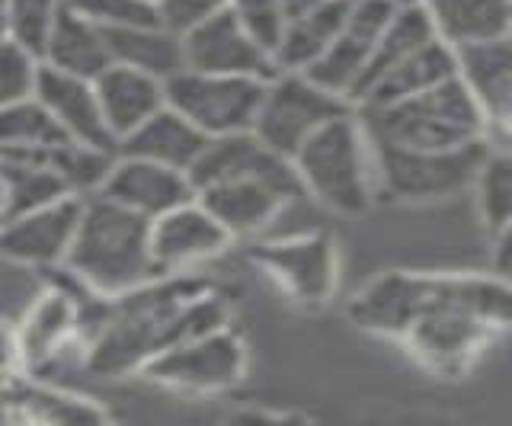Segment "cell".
<instances>
[{"label": "cell", "mask_w": 512, "mask_h": 426, "mask_svg": "<svg viewBox=\"0 0 512 426\" xmlns=\"http://www.w3.org/2000/svg\"><path fill=\"white\" fill-rule=\"evenodd\" d=\"M352 321L394 337L436 375H464L512 330V282L503 276L388 273L352 298Z\"/></svg>", "instance_id": "obj_1"}, {"label": "cell", "mask_w": 512, "mask_h": 426, "mask_svg": "<svg viewBox=\"0 0 512 426\" xmlns=\"http://www.w3.org/2000/svg\"><path fill=\"white\" fill-rule=\"evenodd\" d=\"M228 324V305L196 273L157 276L119 298H93V321L84 314L87 369L116 378L144 372L170 346Z\"/></svg>", "instance_id": "obj_2"}, {"label": "cell", "mask_w": 512, "mask_h": 426, "mask_svg": "<svg viewBox=\"0 0 512 426\" xmlns=\"http://www.w3.org/2000/svg\"><path fill=\"white\" fill-rule=\"evenodd\" d=\"M80 289L119 298L157 279L151 250V222L103 193L84 196L71 254L61 266Z\"/></svg>", "instance_id": "obj_3"}, {"label": "cell", "mask_w": 512, "mask_h": 426, "mask_svg": "<svg viewBox=\"0 0 512 426\" xmlns=\"http://www.w3.org/2000/svg\"><path fill=\"white\" fill-rule=\"evenodd\" d=\"M295 173L314 205L336 215H362L378 199L375 148L359 109L336 116L292 157Z\"/></svg>", "instance_id": "obj_4"}, {"label": "cell", "mask_w": 512, "mask_h": 426, "mask_svg": "<svg viewBox=\"0 0 512 426\" xmlns=\"http://www.w3.org/2000/svg\"><path fill=\"white\" fill-rule=\"evenodd\" d=\"M368 135L404 148H464L490 138V125L464 77L429 87L391 106L359 109Z\"/></svg>", "instance_id": "obj_5"}, {"label": "cell", "mask_w": 512, "mask_h": 426, "mask_svg": "<svg viewBox=\"0 0 512 426\" xmlns=\"http://www.w3.org/2000/svg\"><path fill=\"white\" fill-rule=\"evenodd\" d=\"M375 183L378 199L400 205L445 202L468 193L490 154V138L464 148H404L375 141Z\"/></svg>", "instance_id": "obj_6"}, {"label": "cell", "mask_w": 512, "mask_h": 426, "mask_svg": "<svg viewBox=\"0 0 512 426\" xmlns=\"http://www.w3.org/2000/svg\"><path fill=\"white\" fill-rule=\"evenodd\" d=\"M356 109L340 93L317 84L304 71H276L263 87V100L256 109L253 132L282 157H295L298 148L314 132L324 129L336 116Z\"/></svg>", "instance_id": "obj_7"}, {"label": "cell", "mask_w": 512, "mask_h": 426, "mask_svg": "<svg viewBox=\"0 0 512 426\" xmlns=\"http://www.w3.org/2000/svg\"><path fill=\"white\" fill-rule=\"evenodd\" d=\"M250 260L304 308L330 305L340 286V250L324 228L250 241Z\"/></svg>", "instance_id": "obj_8"}, {"label": "cell", "mask_w": 512, "mask_h": 426, "mask_svg": "<svg viewBox=\"0 0 512 426\" xmlns=\"http://www.w3.org/2000/svg\"><path fill=\"white\" fill-rule=\"evenodd\" d=\"M148 382L186 391V394H215L244 382L247 375V346L228 324L189 337L154 356L141 372Z\"/></svg>", "instance_id": "obj_9"}, {"label": "cell", "mask_w": 512, "mask_h": 426, "mask_svg": "<svg viewBox=\"0 0 512 426\" xmlns=\"http://www.w3.org/2000/svg\"><path fill=\"white\" fill-rule=\"evenodd\" d=\"M266 81L234 74H208L183 68L167 81V103L202 129L208 138L250 132Z\"/></svg>", "instance_id": "obj_10"}, {"label": "cell", "mask_w": 512, "mask_h": 426, "mask_svg": "<svg viewBox=\"0 0 512 426\" xmlns=\"http://www.w3.org/2000/svg\"><path fill=\"white\" fill-rule=\"evenodd\" d=\"M397 4L400 0H352L340 36L330 42V49L304 74H311L317 84H324L327 90L340 93L352 103Z\"/></svg>", "instance_id": "obj_11"}, {"label": "cell", "mask_w": 512, "mask_h": 426, "mask_svg": "<svg viewBox=\"0 0 512 426\" xmlns=\"http://www.w3.org/2000/svg\"><path fill=\"white\" fill-rule=\"evenodd\" d=\"M186 68L208 71V74H234V77H256L269 81L279 71L276 55L256 39L244 20L234 10H224L218 17L199 23L183 36Z\"/></svg>", "instance_id": "obj_12"}, {"label": "cell", "mask_w": 512, "mask_h": 426, "mask_svg": "<svg viewBox=\"0 0 512 426\" xmlns=\"http://www.w3.org/2000/svg\"><path fill=\"white\" fill-rule=\"evenodd\" d=\"M231 244L234 238L199 202V196L151 222V250L160 276L196 273L208 260L221 257Z\"/></svg>", "instance_id": "obj_13"}, {"label": "cell", "mask_w": 512, "mask_h": 426, "mask_svg": "<svg viewBox=\"0 0 512 426\" xmlns=\"http://www.w3.org/2000/svg\"><path fill=\"white\" fill-rule=\"evenodd\" d=\"M84 196H68L52 205L0 222V257L36 270H61L71 254L80 225Z\"/></svg>", "instance_id": "obj_14"}, {"label": "cell", "mask_w": 512, "mask_h": 426, "mask_svg": "<svg viewBox=\"0 0 512 426\" xmlns=\"http://www.w3.org/2000/svg\"><path fill=\"white\" fill-rule=\"evenodd\" d=\"M16 334H20L26 372H39L45 366H52L74 343H84L87 350L84 302L64 286L45 289L26 311V318L16 324Z\"/></svg>", "instance_id": "obj_15"}, {"label": "cell", "mask_w": 512, "mask_h": 426, "mask_svg": "<svg viewBox=\"0 0 512 426\" xmlns=\"http://www.w3.org/2000/svg\"><path fill=\"white\" fill-rule=\"evenodd\" d=\"M100 193L125 205L128 212L154 222V218L167 215L176 205L196 199V186H192V177L186 170L164 167L132 154H116V164H112Z\"/></svg>", "instance_id": "obj_16"}, {"label": "cell", "mask_w": 512, "mask_h": 426, "mask_svg": "<svg viewBox=\"0 0 512 426\" xmlns=\"http://www.w3.org/2000/svg\"><path fill=\"white\" fill-rule=\"evenodd\" d=\"M36 100L48 109V113H52L58 129L71 141L93 145V148H106V151H119V141L112 138L106 116H103L100 93H96V84L87 81V77L55 71L42 61Z\"/></svg>", "instance_id": "obj_17"}, {"label": "cell", "mask_w": 512, "mask_h": 426, "mask_svg": "<svg viewBox=\"0 0 512 426\" xmlns=\"http://www.w3.org/2000/svg\"><path fill=\"white\" fill-rule=\"evenodd\" d=\"M458 74L484 109L490 135L512 141V36L461 49Z\"/></svg>", "instance_id": "obj_18"}, {"label": "cell", "mask_w": 512, "mask_h": 426, "mask_svg": "<svg viewBox=\"0 0 512 426\" xmlns=\"http://www.w3.org/2000/svg\"><path fill=\"white\" fill-rule=\"evenodd\" d=\"M93 84L100 93L106 125L116 141L128 138L138 125H144L167 106V81L128 65H109Z\"/></svg>", "instance_id": "obj_19"}, {"label": "cell", "mask_w": 512, "mask_h": 426, "mask_svg": "<svg viewBox=\"0 0 512 426\" xmlns=\"http://www.w3.org/2000/svg\"><path fill=\"white\" fill-rule=\"evenodd\" d=\"M208 138L202 129H196L180 109H173L170 103L154 113L144 125L119 141V154H132V157H144V161L164 164V167H176V170H192L196 161L202 157Z\"/></svg>", "instance_id": "obj_20"}, {"label": "cell", "mask_w": 512, "mask_h": 426, "mask_svg": "<svg viewBox=\"0 0 512 426\" xmlns=\"http://www.w3.org/2000/svg\"><path fill=\"white\" fill-rule=\"evenodd\" d=\"M42 61L55 71L96 81L112 65L106 29L90 23L87 17H80L71 7H61L42 45Z\"/></svg>", "instance_id": "obj_21"}, {"label": "cell", "mask_w": 512, "mask_h": 426, "mask_svg": "<svg viewBox=\"0 0 512 426\" xmlns=\"http://www.w3.org/2000/svg\"><path fill=\"white\" fill-rule=\"evenodd\" d=\"M420 7L455 52L512 33V0H420Z\"/></svg>", "instance_id": "obj_22"}, {"label": "cell", "mask_w": 512, "mask_h": 426, "mask_svg": "<svg viewBox=\"0 0 512 426\" xmlns=\"http://www.w3.org/2000/svg\"><path fill=\"white\" fill-rule=\"evenodd\" d=\"M458 74V52L442 39L426 42L423 49H416L404 61H397L391 71H384L378 81L368 87L356 109H375V106H391L407 97H416L429 87H436L448 77Z\"/></svg>", "instance_id": "obj_23"}, {"label": "cell", "mask_w": 512, "mask_h": 426, "mask_svg": "<svg viewBox=\"0 0 512 426\" xmlns=\"http://www.w3.org/2000/svg\"><path fill=\"white\" fill-rule=\"evenodd\" d=\"M106 36L112 49V65L138 68L144 74L160 77V81H170L173 74H180L186 68L183 36L167 29L164 23L109 29Z\"/></svg>", "instance_id": "obj_24"}, {"label": "cell", "mask_w": 512, "mask_h": 426, "mask_svg": "<svg viewBox=\"0 0 512 426\" xmlns=\"http://www.w3.org/2000/svg\"><path fill=\"white\" fill-rule=\"evenodd\" d=\"M352 0H324L314 10L288 20L282 39L276 45L279 71H308L314 61L330 49V42L340 36Z\"/></svg>", "instance_id": "obj_25"}, {"label": "cell", "mask_w": 512, "mask_h": 426, "mask_svg": "<svg viewBox=\"0 0 512 426\" xmlns=\"http://www.w3.org/2000/svg\"><path fill=\"white\" fill-rule=\"evenodd\" d=\"M0 167H4V218L36 212L58 199L74 196L71 186L42 161H29V157H0ZM4 218H0V222H4Z\"/></svg>", "instance_id": "obj_26"}, {"label": "cell", "mask_w": 512, "mask_h": 426, "mask_svg": "<svg viewBox=\"0 0 512 426\" xmlns=\"http://www.w3.org/2000/svg\"><path fill=\"white\" fill-rule=\"evenodd\" d=\"M64 138L68 135L58 129L52 113L36 97L0 106V157H23L52 148Z\"/></svg>", "instance_id": "obj_27"}, {"label": "cell", "mask_w": 512, "mask_h": 426, "mask_svg": "<svg viewBox=\"0 0 512 426\" xmlns=\"http://www.w3.org/2000/svg\"><path fill=\"white\" fill-rule=\"evenodd\" d=\"M474 193L480 222H484L487 234L496 241L512 228V151L500 154L490 148L484 167L477 173Z\"/></svg>", "instance_id": "obj_28"}, {"label": "cell", "mask_w": 512, "mask_h": 426, "mask_svg": "<svg viewBox=\"0 0 512 426\" xmlns=\"http://www.w3.org/2000/svg\"><path fill=\"white\" fill-rule=\"evenodd\" d=\"M39 74L42 55L36 49H29L13 36L0 42V106L36 97Z\"/></svg>", "instance_id": "obj_29"}, {"label": "cell", "mask_w": 512, "mask_h": 426, "mask_svg": "<svg viewBox=\"0 0 512 426\" xmlns=\"http://www.w3.org/2000/svg\"><path fill=\"white\" fill-rule=\"evenodd\" d=\"M80 17H87L100 29H125V26H144L160 23L157 0H64Z\"/></svg>", "instance_id": "obj_30"}, {"label": "cell", "mask_w": 512, "mask_h": 426, "mask_svg": "<svg viewBox=\"0 0 512 426\" xmlns=\"http://www.w3.org/2000/svg\"><path fill=\"white\" fill-rule=\"evenodd\" d=\"M61 7H64V0H7L13 39H20L23 45H29V49H36L42 55L48 29H52Z\"/></svg>", "instance_id": "obj_31"}, {"label": "cell", "mask_w": 512, "mask_h": 426, "mask_svg": "<svg viewBox=\"0 0 512 426\" xmlns=\"http://www.w3.org/2000/svg\"><path fill=\"white\" fill-rule=\"evenodd\" d=\"M250 33L260 39L266 49L276 55V45L285 29V4L282 0H234L231 7Z\"/></svg>", "instance_id": "obj_32"}, {"label": "cell", "mask_w": 512, "mask_h": 426, "mask_svg": "<svg viewBox=\"0 0 512 426\" xmlns=\"http://www.w3.org/2000/svg\"><path fill=\"white\" fill-rule=\"evenodd\" d=\"M231 7H234V0H157L160 23L180 36H186L189 29H196L199 23L212 20Z\"/></svg>", "instance_id": "obj_33"}, {"label": "cell", "mask_w": 512, "mask_h": 426, "mask_svg": "<svg viewBox=\"0 0 512 426\" xmlns=\"http://www.w3.org/2000/svg\"><path fill=\"white\" fill-rule=\"evenodd\" d=\"M26 375V366H23V350H20V334H16V327L0 321V391L10 388L16 378Z\"/></svg>", "instance_id": "obj_34"}, {"label": "cell", "mask_w": 512, "mask_h": 426, "mask_svg": "<svg viewBox=\"0 0 512 426\" xmlns=\"http://www.w3.org/2000/svg\"><path fill=\"white\" fill-rule=\"evenodd\" d=\"M493 247H496V266H500V270H512V228L500 234V238L493 241Z\"/></svg>", "instance_id": "obj_35"}, {"label": "cell", "mask_w": 512, "mask_h": 426, "mask_svg": "<svg viewBox=\"0 0 512 426\" xmlns=\"http://www.w3.org/2000/svg\"><path fill=\"white\" fill-rule=\"evenodd\" d=\"M282 4H285V23H288V20L301 17V13L314 10L317 4H324V0H282Z\"/></svg>", "instance_id": "obj_36"}, {"label": "cell", "mask_w": 512, "mask_h": 426, "mask_svg": "<svg viewBox=\"0 0 512 426\" xmlns=\"http://www.w3.org/2000/svg\"><path fill=\"white\" fill-rule=\"evenodd\" d=\"M13 36V23H10V10H7V0H0V42Z\"/></svg>", "instance_id": "obj_37"}, {"label": "cell", "mask_w": 512, "mask_h": 426, "mask_svg": "<svg viewBox=\"0 0 512 426\" xmlns=\"http://www.w3.org/2000/svg\"><path fill=\"white\" fill-rule=\"evenodd\" d=\"M0 218H4V167H0Z\"/></svg>", "instance_id": "obj_38"}, {"label": "cell", "mask_w": 512, "mask_h": 426, "mask_svg": "<svg viewBox=\"0 0 512 426\" xmlns=\"http://www.w3.org/2000/svg\"><path fill=\"white\" fill-rule=\"evenodd\" d=\"M509 36H512V33H509Z\"/></svg>", "instance_id": "obj_39"}]
</instances>
